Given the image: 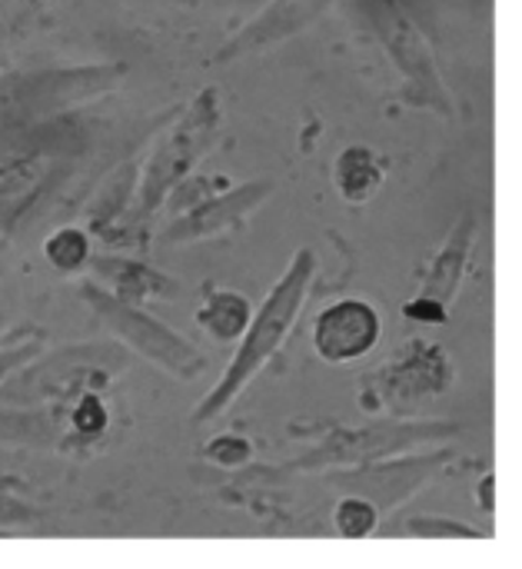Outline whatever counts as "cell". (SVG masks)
<instances>
[{
    "mask_svg": "<svg viewBox=\"0 0 522 569\" xmlns=\"http://www.w3.org/2000/svg\"><path fill=\"white\" fill-rule=\"evenodd\" d=\"M317 277V253L310 247H300L293 253V260L287 263L283 277L273 283V290L263 297V303L257 307L243 340L237 343L220 383L200 400V407L193 410V423H210L220 413H227V407L253 383V377L280 353V347L287 343V337L293 333L310 287Z\"/></svg>",
    "mask_w": 522,
    "mask_h": 569,
    "instance_id": "6da1fadb",
    "label": "cell"
},
{
    "mask_svg": "<svg viewBox=\"0 0 522 569\" xmlns=\"http://www.w3.org/2000/svg\"><path fill=\"white\" fill-rule=\"evenodd\" d=\"M223 127V107H220V90L203 87L183 113L157 137L150 147L143 167H140V187H137V203H133V220L147 223L167 207V197L193 177V167L210 153Z\"/></svg>",
    "mask_w": 522,
    "mask_h": 569,
    "instance_id": "7a4b0ae2",
    "label": "cell"
},
{
    "mask_svg": "<svg viewBox=\"0 0 522 569\" xmlns=\"http://www.w3.org/2000/svg\"><path fill=\"white\" fill-rule=\"evenodd\" d=\"M360 10L403 80V100L410 107L453 117V97L440 73L433 43L420 30L410 7L403 0H360Z\"/></svg>",
    "mask_w": 522,
    "mask_h": 569,
    "instance_id": "3957f363",
    "label": "cell"
},
{
    "mask_svg": "<svg viewBox=\"0 0 522 569\" xmlns=\"http://www.w3.org/2000/svg\"><path fill=\"white\" fill-rule=\"evenodd\" d=\"M80 300L90 307V313L120 340L127 343L133 353H140L143 360H150L153 367L173 373L177 380H197L207 370L203 353L180 337L173 327H167L163 320H157L153 313H147L137 303L120 300L117 293H110L107 287H100L97 280L80 283Z\"/></svg>",
    "mask_w": 522,
    "mask_h": 569,
    "instance_id": "277c9868",
    "label": "cell"
},
{
    "mask_svg": "<svg viewBox=\"0 0 522 569\" xmlns=\"http://www.w3.org/2000/svg\"><path fill=\"white\" fill-rule=\"evenodd\" d=\"M123 73V63H77L23 73L3 90V110L23 123H47L107 97L120 87Z\"/></svg>",
    "mask_w": 522,
    "mask_h": 569,
    "instance_id": "5b68a950",
    "label": "cell"
},
{
    "mask_svg": "<svg viewBox=\"0 0 522 569\" xmlns=\"http://www.w3.org/2000/svg\"><path fill=\"white\" fill-rule=\"evenodd\" d=\"M100 360H110L107 347H63L57 353H40L20 367L7 383H0V407L7 410H43V403L67 400L70 393L83 397L77 380H103L93 370Z\"/></svg>",
    "mask_w": 522,
    "mask_h": 569,
    "instance_id": "8992f818",
    "label": "cell"
},
{
    "mask_svg": "<svg viewBox=\"0 0 522 569\" xmlns=\"http://www.w3.org/2000/svg\"><path fill=\"white\" fill-rule=\"evenodd\" d=\"M383 340V313L363 297H340L313 323V350L323 363L343 367L370 357Z\"/></svg>",
    "mask_w": 522,
    "mask_h": 569,
    "instance_id": "52a82bcc",
    "label": "cell"
},
{
    "mask_svg": "<svg viewBox=\"0 0 522 569\" xmlns=\"http://www.w3.org/2000/svg\"><path fill=\"white\" fill-rule=\"evenodd\" d=\"M273 190H277V180H270V177L227 187L223 193L210 197L197 210H190L183 217H173L163 227V240L173 243V247H183V243L213 240L220 233H233V230H240L273 197Z\"/></svg>",
    "mask_w": 522,
    "mask_h": 569,
    "instance_id": "ba28073f",
    "label": "cell"
},
{
    "mask_svg": "<svg viewBox=\"0 0 522 569\" xmlns=\"http://www.w3.org/2000/svg\"><path fill=\"white\" fill-rule=\"evenodd\" d=\"M333 3L337 0H270L237 33H230L217 47L213 63H233V60L263 53L270 47H280L290 37H300L303 30H310Z\"/></svg>",
    "mask_w": 522,
    "mask_h": 569,
    "instance_id": "9c48e42d",
    "label": "cell"
},
{
    "mask_svg": "<svg viewBox=\"0 0 522 569\" xmlns=\"http://www.w3.org/2000/svg\"><path fill=\"white\" fill-rule=\"evenodd\" d=\"M57 173V163L43 153H23L0 163V240L10 237L23 217L43 200Z\"/></svg>",
    "mask_w": 522,
    "mask_h": 569,
    "instance_id": "30bf717a",
    "label": "cell"
},
{
    "mask_svg": "<svg viewBox=\"0 0 522 569\" xmlns=\"http://www.w3.org/2000/svg\"><path fill=\"white\" fill-rule=\"evenodd\" d=\"M473 243H476V213H463L450 237L443 240V247L436 250L426 277H423V287L420 293L450 307L463 287V277H466V267H470V253H473Z\"/></svg>",
    "mask_w": 522,
    "mask_h": 569,
    "instance_id": "8fae6325",
    "label": "cell"
},
{
    "mask_svg": "<svg viewBox=\"0 0 522 569\" xmlns=\"http://www.w3.org/2000/svg\"><path fill=\"white\" fill-rule=\"evenodd\" d=\"M90 270L107 280V290L117 293L120 300L127 303H143L150 297H173L177 293V283L153 270L150 263H140V260H123V257H93L90 260ZM103 287V283H100Z\"/></svg>",
    "mask_w": 522,
    "mask_h": 569,
    "instance_id": "7c38bea8",
    "label": "cell"
},
{
    "mask_svg": "<svg viewBox=\"0 0 522 569\" xmlns=\"http://www.w3.org/2000/svg\"><path fill=\"white\" fill-rule=\"evenodd\" d=\"M333 183L347 203H370L387 183V167L373 147L350 143L340 150L333 163Z\"/></svg>",
    "mask_w": 522,
    "mask_h": 569,
    "instance_id": "4fadbf2b",
    "label": "cell"
},
{
    "mask_svg": "<svg viewBox=\"0 0 522 569\" xmlns=\"http://www.w3.org/2000/svg\"><path fill=\"white\" fill-rule=\"evenodd\" d=\"M137 187H140V167L130 160L123 167H117L97 190V197L87 207V230L90 233H110L113 227H120L137 203Z\"/></svg>",
    "mask_w": 522,
    "mask_h": 569,
    "instance_id": "5bb4252c",
    "label": "cell"
},
{
    "mask_svg": "<svg viewBox=\"0 0 522 569\" xmlns=\"http://www.w3.org/2000/svg\"><path fill=\"white\" fill-rule=\"evenodd\" d=\"M253 307L243 293L237 290H207L200 310H197V327L207 330L217 343H240L250 320Z\"/></svg>",
    "mask_w": 522,
    "mask_h": 569,
    "instance_id": "9a60e30c",
    "label": "cell"
},
{
    "mask_svg": "<svg viewBox=\"0 0 522 569\" xmlns=\"http://www.w3.org/2000/svg\"><path fill=\"white\" fill-rule=\"evenodd\" d=\"M63 437V423L53 410H3L0 407V443L10 447H53Z\"/></svg>",
    "mask_w": 522,
    "mask_h": 569,
    "instance_id": "2e32d148",
    "label": "cell"
},
{
    "mask_svg": "<svg viewBox=\"0 0 522 569\" xmlns=\"http://www.w3.org/2000/svg\"><path fill=\"white\" fill-rule=\"evenodd\" d=\"M43 257L60 273H80V270H87L90 260H93L90 230H83V227H57L43 240Z\"/></svg>",
    "mask_w": 522,
    "mask_h": 569,
    "instance_id": "e0dca14e",
    "label": "cell"
},
{
    "mask_svg": "<svg viewBox=\"0 0 522 569\" xmlns=\"http://www.w3.org/2000/svg\"><path fill=\"white\" fill-rule=\"evenodd\" d=\"M380 517L383 510L370 497L350 493L333 507V530L343 540H370L373 533H380Z\"/></svg>",
    "mask_w": 522,
    "mask_h": 569,
    "instance_id": "ac0fdd59",
    "label": "cell"
},
{
    "mask_svg": "<svg viewBox=\"0 0 522 569\" xmlns=\"http://www.w3.org/2000/svg\"><path fill=\"white\" fill-rule=\"evenodd\" d=\"M396 533L413 537V540H433V543H450V540H483L486 533L456 520V517H410Z\"/></svg>",
    "mask_w": 522,
    "mask_h": 569,
    "instance_id": "d6986e66",
    "label": "cell"
},
{
    "mask_svg": "<svg viewBox=\"0 0 522 569\" xmlns=\"http://www.w3.org/2000/svg\"><path fill=\"white\" fill-rule=\"evenodd\" d=\"M227 177H203V173H193V177H187L170 197H167V213H170V220L173 217H183V213H190V210H197L200 203H207L210 197H217V193H223L227 190Z\"/></svg>",
    "mask_w": 522,
    "mask_h": 569,
    "instance_id": "ffe728a7",
    "label": "cell"
},
{
    "mask_svg": "<svg viewBox=\"0 0 522 569\" xmlns=\"http://www.w3.org/2000/svg\"><path fill=\"white\" fill-rule=\"evenodd\" d=\"M67 423H70V430H73L80 440H97V437H103V430H107V423H110V410H107V403L100 400V393L87 390L83 397L73 400V410H70Z\"/></svg>",
    "mask_w": 522,
    "mask_h": 569,
    "instance_id": "44dd1931",
    "label": "cell"
},
{
    "mask_svg": "<svg viewBox=\"0 0 522 569\" xmlns=\"http://www.w3.org/2000/svg\"><path fill=\"white\" fill-rule=\"evenodd\" d=\"M203 457L217 467H227V470H240L253 460V443L240 433H220L213 437L207 447H203Z\"/></svg>",
    "mask_w": 522,
    "mask_h": 569,
    "instance_id": "7402d4cb",
    "label": "cell"
},
{
    "mask_svg": "<svg viewBox=\"0 0 522 569\" xmlns=\"http://www.w3.org/2000/svg\"><path fill=\"white\" fill-rule=\"evenodd\" d=\"M403 317L413 320V323H423V327H443L450 320V307H443V303L416 293L410 303H403Z\"/></svg>",
    "mask_w": 522,
    "mask_h": 569,
    "instance_id": "603a6c76",
    "label": "cell"
},
{
    "mask_svg": "<svg viewBox=\"0 0 522 569\" xmlns=\"http://www.w3.org/2000/svg\"><path fill=\"white\" fill-rule=\"evenodd\" d=\"M33 357H40L37 350V340H27V343H13V347H3L0 350V383H7L20 367H27Z\"/></svg>",
    "mask_w": 522,
    "mask_h": 569,
    "instance_id": "cb8c5ba5",
    "label": "cell"
},
{
    "mask_svg": "<svg viewBox=\"0 0 522 569\" xmlns=\"http://www.w3.org/2000/svg\"><path fill=\"white\" fill-rule=\"evenodd\" d=\"M33 520V510L10 500V497H0V530L7 533L10 527H20V523H30Z\"/></svg>",
    "mask_w": 522,
    "mask_h": 569,
    "instance_id": "d4e9b609",
    "label": "cell"
},
{
    "mask_svg": "<svg viewBox=\"0 0 522 569\" xmlns=\"http://www.w3.org/2000/svg\"><path fill=\"white\" fill-rule=\"evenodd\" d=\"M476 503L480 510H486L490 517L496 513V473H486L476 487Z\"/></svg>",
    "mask_w": 522,
    "mask_h": 569,
    "instance_id": "484cf974",
    "label": "cell"
},
{
    "mask_svg": "<svg viewBox=\"0 0 522 569\" xmlns=\"http://www.w3.org/2000/svg\"><path fill=\"white\" fill-rule=\"evenodd\" d=\"M180 3H190V7H250V3H260V7H267L270 0H180Z\"/></svg>",
    "mask_w": 522,
    "mask_h": 569,
    "instance_id": "4316f807",
    "label": "cell"
},
{
    "mask_svg": "<svg viewBox=\"0 0 522 569\" xmlns=\"http://www.w3.org/2000/svg\"><path fill=\"white\" fill-rule=\"evenodd\" d=\"M0 533H3V530H0Z\"/></svg>",
    "mask_w": 522,
    "mask_h": 569,
    "instance_id": "83f0119b",
    "label": "cell"
}]
</instances>
